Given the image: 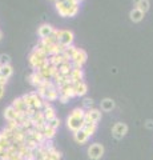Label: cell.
Wrapping results in <instances>:
<instances>
[{
  "label": "cell",
  "mask_w": 153,
  "mask_h": 160,
  "mask_svg": "<svg viewBox=\"0 0 153 160\" xmlns=\"http://www.w3.org/2000/svg\"><path fill=\"white\" fill-rule=\"evenodd\" d=\"M23 100L26 102V104L28 106V108H36V109H41L43 107V102L44 100L39 96L36 91L33 92H28L23 95Z\"/></svg>",
  "instance_id": "6da1fadb"
},
{
  "label": "cell",
  "mask_w": 153,
  "mask_h": 160,
  "mask_svg": "<svg viewBox=\"0 0 153 160\" xmlns=\"http://www.w3.org/2000/svg\"><path fill=\"white\" fill-rule=\"evenodd\" d=\"M104 152H105V148L103 144L100 143H93L88 147V158L89 160H100L103 156H104Z\"/></svg>",
  "instance_id": "7a4b0ae2"
},
{
  "label": "cell",
  "mask_w": 153,
  "mask_h": 160,
  "mask_svg": "<svg viewBox=\"0 0 153 160\" xmlns=\"http://www.w3.org/2000/svg\"><path fill=\"white\" fill-rule=\"evenodd\" d=\"M87 59H88L87 52L84 51V49H81V48H77L76 53L73 55V58L71 60L72 62V68L73 69H83V66L85 64Z\"/></svg>",
  "instance_id": "3957f363"
},
{
  "label": "cell",
  "mask_w": 153,
  "mask_h": 160,
  "mask_svg": "<svg viewBox=\"0 0 153 160\" xmlns=\"http://www.w3.org/2000/svg\"><path fill=\"white\" fill-rule=\"evenodd\" d=\"M73 40H75V35L69 29H60L59 31V44H61L63 47L72 46Z\"/></svg>",
  "instance_id": "277c9868"
},
{
  "label": "cell",
  "mask_w": 153,
  "mask_h": 160,
  "mask_svg": "<svg viewBox=\"0 0 153 160\" xmlns=\"http://www.w3.org/2000/svg\"><path fill=\"white\" fill-rule=\"evenodd\" d=\"M101 120V109L91 108L85 112L84 116V123L85 124H97Z\"/></svg>",
  "instance_id": "5b68a950"
},
{
  "label": "cell",
  "mask_w": 153,
  "mask_h": 160,
  "mask_svg": "<svg viewBox=\"0 0 153 160\" xmlns=\"http://www.w3.org/2000/svg\"><path fill=\"white\" fill-rule=\"evenodd\" d=\"M84 119H80V118H75L72 116V115H69V116L67 118V127L71 129L72 132H77L80 131V129H83L84 127Z\"/></svg>",
  "instance_id": "8992f818"
},
{
  "label": "cell",
  "mask_w": 153,
  "mask_h": 160,
  "mask_svg": "<svg viewBox=\"0 0 153 160\" xmlns=\"http://www.w3.org/2000/svg\"><path fill=\"white\" fill-rule=\"evenodd\" d=\"M127 133H128V126L125 123L118 122L112 127V136L117 140H121Z\"/></svg>",
  "instance_id": "52a82bcc"
},
{
  "label": "cell",
  "mask_w": 153,
  "mask_h": 160,
  "mask_svg": "<svg viewBox=\"0 0 153 160\" xmlns=\"http://www.w3.org/2000/svg\"><path fill=\"white\" fill-rule=\"evenodd\" d=\"M27 80H28V83L31 84V86H33L35 88H37L45 79L43 78V75L40 73V71H33L31 75H28Z\"/></svg>",
  "instance_id": "ba28073f"
},
{
  "label": "cell",
  "mask_w": 153,
  "mask_h": 160,
  "mask_svg": "<svg viewBox=\"0 0 153 160\" xmlns=\"http://www.w3.org/2000/svg\"><path fill=\"white\" fill-rule=\"evenodd\" d=\"M53 31H55V28H53L51 24H41L37 29V35L40 39H45L48 36H51L53 33Z\"/></svg>",
  "instance_id": "9c48e42d"
},
{
  "label": "cell",
  "mask_w": 153,
  "mask_h": 160,
  "mask_svg": "<svg viewBox=\"0 0 153 160\" xmlns=\"http://www.w3.org/2000/svg\"><path fill=\"white\" fill-rule=\"evenodd\" d=\"M17 118H19V112L12 106H8V107L4 108V119H6L7 122L17 120Z\"/></svg>",
  "instance_id": "30bf717a"
},
{
  "label": "cell",
  "mask_w": 153,
  "mask_h": 160,
  "mask_svg": "<svg viewBox=\"0 0 153 160\" xmlns=\"http://www.w3.org/2000/svg\"><path fill=\"white\" fill-rule=\"evenodd\" d=\"M73 88H75V92H76V96H84L87 92H88V86L87 83L81 80V82H77L75 84H72Z\"/></svg>",
  "instance_id": "8fae6325"
},
{
  "label": "cell",
  "mask_w": 153,
  "mask_h": 160,
  "mask_svg": "<svg viewBox=\"0 0 153 160\" xmlns=\"http://www.w3.org/2000/svg\"><path fill=\"white\" fill-rule=\"evenodd\" d=\"M11 106H12L15 109H16L17 112H27V109H28V106L26 104V102L23 100V98H22V96L15 99L13 102H12Z\"/></svg>",
  "instance_id": "7c38bea8"
},
{
  "label": "cell",
  "mask_w": 153,
  "mask_h": 160,
  "mask_svg": "<svg viewBox=\"0 0 153 160\" xmlns=\"http://www.w3.org/2000/svg\"><path fill=\"white\" fill-rule=\"evenodd\" d=\"M115 102L111 99V98H105V99H103L101 100V103H100V108H101V111H104V112H111L113 108H115Z\"/></svg>",
  "instance_id": "4fadbf2b"
},
{
  "label": "cell",
  "mask_w": 153,
  "mask_h": 160,
  "mask_svg": "<svg viewBox=\"0 0 153 160\" xmlns=\"http://www.w3.org/2000/svg\"><path fill=\"white\" fill-rule=\"evenodd\" d=\"M59 68V73L63 75V76H69L71 72H72V62H65L60 64V66L57 67Z\"/></svg>",
  "instance_id": "5bb4252c"
},
{
  "label": "cell",
  "mask_w": 153,
  "mask_h": 160,
  "mask_svg": "<svg viewBox=\"0 0 153 160\" xmlns=\"http://www.w3.org/2000/svg\"><path fill=\"white\" fill-rule=\"evenodd\" d=\"M73 139H75V142L77 144H85L88 142V139H89V136H88L83 129H80V131H77V132H73Z\"/></svg>",
  "instance_id": "9a60e30c"
},
{
  "label": "cell",
  "mask_w": 153,
  "mask_h": 160,
  "mask_svg": "<svg viewBox=\"0 0 153 160\" xmlns=\"http://www.w3.org/2000/svg\"><path fill=\"white\" fill-rule=\"evenodd\" d=\"M144 12H142V11H140V9L139 8H133L132 9V11L129 12V18H131V20H132V22H135V23H139V22H141V20L142 19H144Z\"/></svg>",
  "instance_id": "2e32d148"
},
{
  "label": "cell",
  "mask_w": 153,
  "mask_h": 160,
  "mask_svg": "<svg viewBox=\"0 0 153 160\" xmlns=\"http://www.w3.org/2000/svg\"><path fill=\"white\" fill-rule=\"evenodd\" d=\"M133 3H135L136 8H139L140 11H142L144 13H145L148 9H149V7H151L149 0H133Z\"/></svg>",
  "instance_id": "e0dca14e"
},
{
  "label": "cell",
  "mask_w": 153,
  "mask_h": 160,
  "mask_svg": "<svg viewBox=\"0 0 153 160\" xmlns=\"http://www.w3.org/2000/svg\"><path fill=\"white\" fill-rule=\"evenodd\" d=\"M69 76L72 79L73 84H75L77 82H81V80H84V71H83V69H72V72H71Z\"/></svg>",
  "instance_id": "ac0fdd59"
},
{
  "label": "cell",
  "mask_w": 153,
  "mask_h": 160,
  "mask_svg": "<svg viewBox=\"0 0 153 160\" xmlns=\"http://www.w3.org/2000/svg\"><path fill=\"white\" fill-rule=\"evenodd\" d=\"M41 133L44 135V138L48 139V140H52L53 138H55V135H56V129L55 128H52V127H49L48 124H45L43 128V131Z\"/></svg>",
  "instance_id": "d6986e66"
},
{
  "label": "cell",
  "mask_w": 153,
  "mask_h": 160,
  "mask_svg": "<svg viewBox=\"0 0 153 160\" xmlns=\"http://www.w3.org/2000/svg\"><path fill=\"white\" fill-rule=\"evenodd\" d=\"M56 99H59V89H57V87L52 88V89H48L44 100H47V102H55Z\"/></svg>",
  "instance_id": "ffe728a7"
},
{
  "label": "cell",
  "mask_w": 153,
  "mask_h": 160,
  "mask_svg": "<svg viewBox=\"0 0 153 160\" xmlns=\"http://www.w3.org/2000/svg\"><path fill=\"white\" fill-rule=\"evenodd\" d=\"M76 51H77V47H75L72 44V46H68V47H65V49H64V52H63V55L65 56V59L67 60H72V58H73V55L76 53Z\"/></svg>",
  "instance_id": "44dd1931"
},
{
  "label": "cell",
  "mask_w": 153,
  "mask_h": 160,
  "mask_svg": "<svg viewBox=\"0 0 153 160\" xmlns=\"http://www.w3.org/2000/svg\"><path fill=\"white\" fill-rule=\"evenodd\" d=\"M43 112H44V118H45L47 123L51 122L52 119L56 118V111H55V108H53L52 106L48 107V108H45V109H43Z\"/></svg>",
  "instance_id": "7402d4cb"
},
{
  "label": "cell",
  "mask_w": 153,
  "mask_h": 160,
  "mask_svg": "<svg viewBox=\"0 0 153 160\" xmlns=\"http://www.w3.org/2000/svg\"><path fill=\"white\" fill-rule=\"evenodd\" d=\"M83 131L91 138V136H93V135L96 133V131H97V124H84Z\"/></svg>",
  "instance_id": "603a6c76"
},
{
  "label": "cell",
  "mask_w": 153,
  "mask_h": 160,
  "mask_svg": "<svg viewBox=\"0 0 153 160\" xmlns=\"http://www.w3.org/2000/svg\"><path fill=\"white\" fill-rule=\"evenodd\" d=\"M12 73H13V68H12L11 64H8V66L2 67V71H0V75H2V76L9 79V78L12 76Z\"/></svg>",
  "instance_id": "cb8c5ba5"
},
{
  "label": "cell",
  "mask_w": 153,
  "mask_h": 160,
  "mask_svg": "<svg viewBox=\"0 0 153 160\" xmlns=\"http://www.w3.org/2000/svg\"><path fill=\"white\" fill-rule=\"evenodd\" d=\"M85 109L84 108H80V107H77V108H73L72 109V112L71 115L72 116H75V118H80V119H84V116H85Z\"/></svg>",
  "instance_id": "d4e9b609"
},
{
  "label": "cell",
  "mask_w": 153,
  "mask_h": 160,
  "mask_svg": "<svg viewBox=\"0 0 153 160\" xmlns=\"http://www.w3.org/2000/svg\"><path fill=\"white\" fill-rule=\"evenodd\" d=\"M8 64H11V56L7 53H2L0 55V66L4 67V66H8Z\"/></svg>",
  "instance_id": "484cf974"
},
{
  "label": "cell",
  "mask_w": 153,
  "mask_h": 160,
  "mask_svg": "<svg viewBox=\"0 0 153 160\" xmlns=\"http://www.w3.org/2000/svg\"><path fill=\"white\" fill-rule=\"evenodd\" d=\"M93 104H95V102H93L91 98H85L84 99V102H83V108L85 109V111H88V109L93 108Z\"/></svg>",
  "instance_id": "4316f807"
},
{
  "label": "cell",
  "mask_w": 153,
  "mask_h": 160,
  "mask_svg": "<svg viewBox=\"0 0 153 160\" xmlns=\"http://www.w3.org/2000/svg\"><path fill=\"white\" fill-rule=\"evenodd\" d=\"M79 11V4H75V6H71L69 9H68V15H67V18H73V16H76V13Z\"/></svg>",
  "instance_id": "83f0119b"
},
{
  "label": "cell",
  "mask_w": 153,
  "mask_h": 160,
  "mask_svg": "<svg viewBox=\"0 0 153 160\" xmlns=\"http://www.w3.org/2000/svg\"><path fill=\"white\" fill-rule=\"evenodd\" d=\"M49 127H52V128H55V129H57L59 127H60V124H61V122H60V119H59L57 116L55 118V119H52L51 122H48L47 123Z\"/></svg>",
  "instance_id": "f1b7e54d"
},
{
  "label": "cell",
  "mask_w": 153,
  "mask_h": 160,
  "mask_svg": "<svg viewBox=\"0 0 153 160\" xmlns=\"http://www.w3.org/2000/svg\"><path fill=\"white\" fill-rule=\"evenodd\" d=\"M69 100H71V98H69V96H67V95H59V102L63 103V104L68 103Z\"/></svg>",
  "instance_id": "f546056e"
},
{
  "label": "cell",
  "mask_w": 153,
  "mask_h": 160,
  "mask_svg": "<svg viewBox=\"0 0 153 160\" xmlns=\"http://www.w3.org/2000/svg\"><path fill=\"white\" fill-rule=\"evenodd\" d=\"M144 126H145V128H148V129H153V120H146V122L144 123Z\"/></svg>",
  "instance_id": "4dcf8cb0"
},
{
  "label": "cell",
  "mask_w": 153,
  "mask_h": 160,
  "mask_svg": "<svg viewBox=\"0 0 153 160\" xmlns=\"http://www.w3.org/2000/svg\"><path fill=\"white\" fill-rule=\"evenodd\" d=\"M8 83V79L7 78H4L0 75V86H3V87H6V84Z\"/></svg>",
  "instance_id": "1f68e13d"
},
{
  "label": "cell",
  "mask_w": 153,
  "mask_h": 160,
  "mask_svg": "<svg viewBox=\"0 0 153 160\" xmlns=\"http://www.w3.org/2000/svg\"><path fill=\"white\" fill-rule=\"evenodd\" d=\"M3 93H4V87H3V86H0V99H2Z\"/></svg>",
  "instance_id": "d6a6232c"
},
{
  "label": "cell",
  "mask_w": 153,
  "mask_h": 160,
  "mask_svg": "<svg viewBox=\"0 0 153 160\" xmlns=\"http://www.w3.org/2000/svg\"><path fill=\"white\" fill-rule=\"evenodd\" d=\"M3 151H6V149H4L2 146H0V152H3Z\"/></svg>",
  "instance_id": "836d02e7"
},
{
  "label": "cell",
  "mask_w": 153,
  "mask_h": 160,
  "mask_svg": "<svg viewBox=\"0 0 153 160\" xmlns=\"http://www.w3.org/2000/svg\"><path fill=\"white\" fill-rule=\"evenodd\" d=\"M2 38H3V33H2V31H0V40H2Z\"/></svg>",
  "instance_id": "e575fe53"
},
{
  "label": "cell",
  "mask_w": 153,
  "mask_h": 160,
  "mask_svg": "<svg viewBox=\"0 0 153 160\" xmlns=\"http://www.w3.org/2000/svg\"><path fill=\"white\" fill-rule=\"evenodd\" d=\"M76 2H77V3H79V4H80V3H81V2H83V0H76Z\"/></svg>",
  "instance_id": "d590c367"
},
{
  "label": "cell",
  "mask_w": 153,
  "mask_h": 160,
  "mask_svg": "<svg viewBox=\"0 0 153 160\" xmlns=\"http://www.w3.org/2000/svg\"><path fill=\"white\" fill-rule=\"evenodd\" d=\"M0 160H2V159H0Z\"/></svg>",
  "instance_id": "8d00e7d4"
},
{
  "label": "cell",
  "mask_w": 153,
  "mask_h": 160,
  "mask_svg": "<svg viewBox=\"0 0 153 160\" xmlns=\"http://www.w3.org/2000/svg\"><path fill=\"white\" fill-rule=\"evenodd\" d=\"M55 2H56V0H55Z\"/></svg>",
  "instance_id": "74e56055"
}]
</instances>
